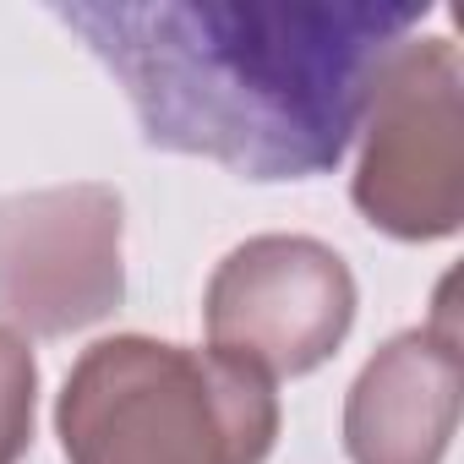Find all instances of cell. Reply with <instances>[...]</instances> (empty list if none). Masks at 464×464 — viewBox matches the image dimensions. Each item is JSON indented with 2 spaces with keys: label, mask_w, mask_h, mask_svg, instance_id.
Returning <instances> with one entry per match:
<instances>
[{
  "label": "cell",
  "mask_w": 464,
  "mask_h": 464,
  "mask_svg": "<svg viewBox=\"0 0 464 464\" xmlns=\"http://www.w3.org/2000/svg\"><path fill=\"white\" fill-rule=\"evenodd\" d=\"M126 88L148 148L246 180H312L350 153L426 0H55Z\"/></svg>",
  "instance_id": "obj_1"
},
{
  "label": "cell",
  "mask_w": 464,
  "mask_h": 464,
  "mask_svg": "<svg viewBox=\"0 0 464 464\" xmlns=\"http://www.w3.org/2000/svg\"><path fill=\"white\" fill-rule=\"evenodd\" d=\"M55 431L66 464H263L279 393L213 350L115 334L66 372Z\"/></svg>",
  "instance_id": "obj_2"
},
{
  "label": "cell",
  "mask_w": 464,
  "mask_h": 464,
  "mask_svg": "<svg viewBox=\"0 0 464 464\" xmlns=\"http://www.w3.org/2000/svg\"><path fill=\"white\" fill-rule=\"evenodd\" d=\"M350 197L393 241H448L464 218V61L448 34L404 39L361 115Z\"/></svg>",
  "instance_id": "obj_3"
},
{
  "label": "cell",
  "mask_w": 464,
  "mask_h": 464,
  "mask_svg": "<svg viewBox=\"0 0 464 464\" xmlns=\"http://www.w3.org/2000/svg\"><path fill=\"white\" fill-rule=\"evenodd\" d=\"M126 208L104 180L0 197V323L23 339H66L126 295Z\"/></svg>",
  "instance_id": "obj_4"
},
{
  "label": "cell",
  "mask_w": 464,
  "mask_h": 464,
  "mask_svg": "<svg viewBox=\"0 0 464 464\" xmlns=\"http://www.w3.org/2000/svg\"><path fill=\"white\" fill-rule=\"evenodd\" d=\"M208 350L268 382L317 372L355 328V274L317 236H252L202 295Z\"/></svg>",
  "instance_id": "obj_5"
},
{
  "label": "cell",
  "mask_w": 464,
  "mask_h": 464,
  "mask_svg": "<svg viewBox=\"0 0 464 464\" xmlns=\"http://www.w3.org/2000/svg\"><path fill=\"white\" fill-rule=\"evenodd\" d=\"M464 361L448 312L437 323L393 334L344 393L350 464H442L459 426Z\"/></svg>",
  "instance_id": "obj_6"
},
{
  "label": "cell",
  "mask_w": 464,
  "mask_h": 464,
  "mask_svg": "<svg viewBox=\"0 0 464 464\" xmlns=\"http://www.w3.org/2000/svg\"><path fill=\"white\" fill-rule=\"evenodd\" d=\"M39 410V361L23 334L0 328V464H17L34 442Z\"/></svg>",
  "instance_id": "obj_7"
}]
</instances>
